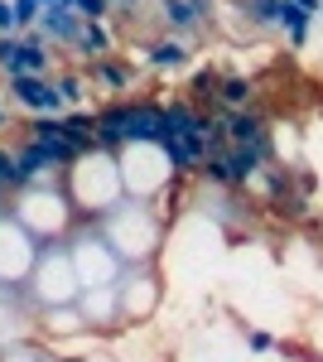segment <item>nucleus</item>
Listing matches in <instances>:
<instances>
[{
    "label": "nucleus",
    "instance_id": "obj_12",
    "mask_svg": "<svg viewBox=\"0 0 323 362\" xmlns=\"http://www.w3.org/2000/svg\"><path fill=\"white\" fill-rule=\"evenodd\" d=\"M44 329L49 334H82L87 319H82L78 305H54V309H44Z\"/></svg>",
    "mask_w": 323,
    "mask_h": 362
},
{
    "label": "nucleus",
    "instance_id": "obj_1",
    "mask_svg": "<svg viewBox=\"0 0 323 362\" xmlns=\"http://www.w3.org/2000/svg\"><path fill=\"white\" fill-rule=\"evenodd\" d=\"M29 290L39 295L44 309L78 305L82 285H78V271H73V251L68 247H39V261H34V271H29Z\"/></svg>",
    "mask_w": 323,
    "mask_h": 362
},
{
    "label": "nucleus",
    "instance_id": "obj_7",
    "mask_svg": "<svg viewBox=\"0 0 323 362\" xmlns=\"http://www.w3.org/2000/svg\"><path fill=\"white\" fill-rule=\"evenodd\" d=\"M145 63H150L155 73H179V68H189V44H184V39H174V34H164V39L150 44Z\"/></svg>",
    "mask_w": 323,
    "mask_h": 362
},
{
    "label": "nucleus",
    "instance_id": "obj_15",
    "mask_svg": "<svg viewBox=\"0 0 323 362\" xmlns=\"http://www.w3.org/2000/svg\"><path fill=\"white\" fill-rule=\"evenodd\" d=\"M73 5H78V15L87 20V25H107L111 15H116V10H111V0H73Z\"/></svg>",
    "mask_w": 323,
    "mask_h": 362
},
{
    "label": "nucleus",
    "instance_id": "obj_23",
    "mask_svg": "<svg viewBox=\"0 0 323 362\" xmlns=\"http://www.w3.org/2000/svg\"><path fill=\"white\" fill-rule=\"evenodd\" d=\"M319 15H323V0H319Z\"/></svg>",
    "mask_w": 323,
    "mask_h": 362
},
{
    "label": "nucleus",
    "instance_id": "obj_22",
    "mask_svg": "<svg viewBox=\"0 0 323 362\" xmlns=\"http://www.w3.org/2000/svg\"><path fill=\"white\" fill-rule=\"evenodd\" d=\"M39 5H44V10H49V5H63V0H39Z\"/></svg>",
    "mask_w": 323,
    "mask_h": 362
},
{
    "label": "nucleus",
    "instance_id": "obj_11",
    "mask_svg": "<svg viewBox=\"0 0 323 362\" xmlns=\"http://www.w3.org/2000/svg\"><path fill=\"white\" fill-rule=\"evenodd\" d=\"M87 78H97V83L111 87V92H126V87L135 83V73L126 68V63H116V58H97V63H87Z\"/></svg>",
    "mask_w": 323,
    "mask_h": 362
},
{
    "label": "nucleus",
    "instance_id": "obj_16",
    "mask_svg": "<svg viewBox=\"0 0 323 362\" xmlns=\"http://www.w3.org/2000/svg\"><path fill=\"white\" fill-rule=\"evenodd\" d=\"M39 15H44L39 0H15V29H20V34H29V29L39 25Z\"/></svg>",
    "mask_w": 323,
    "mask_h": 362
},
{
    "label": "nucleus",
    "instance_id": "obj_17",
    "mask_svg": "<svg viewBox=\"0 0 323 362\" xmlns=\"http://www.w3.org/2000/svg\"><path fill=\"white\" fill-rule=\"evenodd\" d=\"M5 189H15V150L0 145V194H5Z\"/></svg>",
    "mask_w": 323,
    "mask_h": 362
},
{
    "label": "nucleus",
    "instance_id": "obj_18",
    "mask_svg": "<svg viewBox=\"0 0 323 362\" xmlns=\"http://www.w3.org/2000/svg\"><path fill=\"white\" fill-rule=\"evenodd\" d=\"M246 348H251V353H270V348H275V338L261 334V329H251V334H246Z\"/></svg>",
    "mask_w": 323,
    "mask_h": 362
},
{
    "label": "nucleus",
    "instance_id": "obj_2",
    "mask_svg": "<svg viewBox=\"0 0 323 362\" xmlns=\"http://www.w3.org/2000/svg\"><path fill=\"white\" fill-rule=\"evenodd\" d=\"M10 97H15V107L39 112V116H63V112H68V102L58 97L54 78H39V73H20V78H10Z\"/></svg>",
    "mask_w": 323,
    "mask_h": 362
},
{
    "label": "nucleus",
    "instance_id": "obj_6",
    "mask_svg": "<svg viewBox=\"0 0 323 362\" xmlns=\"http://www.w3.org/2000/svg\"><path fill=\"white\" fill-rule=\"evenodd\" d=\"M78 309L87 324H111L116 309H121V290L116 285H102V290H82L78 295Z\"/></svg>",
    "mask_w": 323,
    "mask_h": 362
},
{
    "label": "nucleus",
    "instance_id": "obj_3",
    "mask_svg": "<svg viewBox=\"0 0 323 362\" xmlns=\"http://www.w3.org/2000/svg\"><path fill=\"white\" fill-rule=\"evenodd\" d=\"M217 15L213 0H160V20L174 39H189L198 29H208V20Z\"/></svg>",
    "mask_w": 323,
    "mask_h": 362
},
{
    "label": "nucleus",
    "instance_id": "obj_9",
    "mask_svg": "<svg viewBox=\"0 0 323 362\" xmlns=\"http://www.w3.org/2000/svg\"><path fill=\"white\" fill-rule=\"evenodd\" d=\"M87 63H97V58H111V49H116V39H111V25H87L82 20V34H78V44H73Z\"/></svg>",
    "mask_w": 323,
    "mask_h": 362
},
{
    "label": "nucleus",
    "instance_id": "obj_20",
    "mask_svg": "<svg viewBox=\"0 0 323 362\" xmlns=\"http://www.w3.org/2000/svg\"><path fill=\"white\" fill-rule=\"evenodd\" d=\"M135 5H140V0H111V10H116V15H131Z\"/></svg>",
    "mask_w": 323,
    "mask_h": 362
},
{
    "label": "nucleus",
    "instance_id": "obj_13",
    "mask_svg": "<svg viewBox=\"0 0 323 362\" xmlns=\"http://www.w3.org/2000/svg\"><path fill=\"white\" fill-rule=\"evenodd\" d=\"M54 87H58V97H63L68 107H78L82 92H87V78H82V73H63V78H54Z\"/></svg>",
    "mask_w": 323,
    "mask_h": 362
},
{
    "label": "nucleus",
    "instance_id": "obj_4",
    "mask_svg": "<svg viewBox=\"0 0 323 362\" xmlns=\"http://www.w3.org/2000/svg\"><path fill=\"white\" fill-rule=\"evenodd\" d=\"M39 34L44 39H54V44H78V34H82V15H78V5L73 0H63V5H49L44 15H39Z\"/></svg>",
    "mask_w": 323,
    "mask_h": 362
},
{
    "label": "nucleus",
    "instance_id": "obj_14",
    "mask_svg": "<svg viewBox=\"0 0 323 362\" xmlns=\"http://www.w3.org/2000/svg\"><path fill=\"white\" fill-rule=\"evenodd\" d=\"M246 15H251V25H275L280 20V0H242Z\"/></svg>",
    "mask_w": 323,
    "mask_h": 362
},
{
    "label": "nucleus",
    "instance_id": "obj_21",
    "mask_svg": "<svg viewBox=\"0 0 323 362\" xmlns=\"http://www.w3.org/2000/svg\"><path fill=\"white\" fill-rule=\"evenodd\" d=\"M5 126H10V116H5V107H0V131H5Z\"/></svg>",
    "mask_w": 323,
    "mask_h": 362
},
{
    "label": "nucleus",
    "instance_id": "obj_8",
    "mask_svg": "<svg viewBox=\"0 0 323 362\" xmlns=\"http://www.w3.org/2000/svg\"><path fill=\"white\" fill-rule=\"evenodd\" d=\"M314 20H319V15H309L304 5H295V0H280V20H275V29H285V34H290V44H295V49H304V44H309V29H314Z\"/></svg>",
    "mask_w": 323,
    "mask_h": 362
},
{
    "label": "nucleus",
    "instance_id": "obj_19",
    "mask_svg": "<svg viewBox=\"0 0 323 362\" xmlns=\"http://www.w3.org/2000/svg\"><path fill=\"white\" fill-rule=\"evenodd\" d=\"M0 34H20L15 29V0H0Z\"/></svg>",
    "mask_w": 323,
    "mask_h": 362
},
{
    "label": "nucleus",
    "instance_id": "obj_5",
    "mask_svg": "<svg viewBox=\"0 0 323 362\" xmlns=\"http://www.w3.org/2000/svg\"><path fill=\"white\" fill-rule=\"evenodd\" d=\"M222 136H227V145H266L270 126H266V116L256 112V107H246V112L222 116Z\"/></svg>",
    "mask_w": 323,
    "mask_h": 362
},
{
    "label": "nucleus",
    "instance_id": "obj_10",
    "mask_svg": "<svg viewBox=\"0 0 323 362\" xmlns=\"http://www.w3.org/2000/svg\"><path fill=\"white\" fill-rule=\"evenodd\" d=\"M217 102H222L227 112H246V107L256 102V83H251V78H237V73H227L222 87H217Z\"/></svg>",
    "mask_w": 323,
    "mask_h": 362
}]
</instances>
